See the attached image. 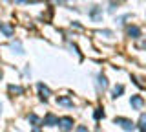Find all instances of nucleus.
<instances>
[{
    "label": "nucleus",
    "mask_w": 146,
    "mask_h": 132,
    "mask_svg": "<svg viewBox=\"0 0 146 132\" xmlns=\"http://www.w3.org/2000/svg\"><path fill=\"white\" fill-rule=\"evenodd\" d=\"M115 125H121L124 130H133L135 125L131 123L130 119H124V117H115Z\"/></svg>",
    "instance_id": "nucleus-1"
},
{
    "label": "nucleus",
    "mask_w": 146,
    "mask_h": 132,
    "mask_svg": "<svg viewBox=\"0 0 146 132\" xmlns=\"http://www.w3.org/2000/svg\"><path fill=\"white\" fill-rule=\"evenodd\" d=\"M58 129L71 130L73 129V119H71V117H60V119H58Z\"/></svg>",
    "instance_id": "nucleus-2"
},
{
    "label": "nucleus",
    "mask_w": 146,
    "mask_h": 132,
    "mask_svg": "<svg viewBox=\"0 0 146 132\" xmlns=\"http://www.w3.org/2000/svg\"><path fill=\"white\" fill-rule=\"evenodd\" d=\"M130 105L135 108V110H141V108H143V105H144V99L141 97V95H131Z\"/></svg>",
    "instance_id": "nucleus-3"
},
{
    "label": "nucleus",
    "mask_w": 146,
    "mask_h": 132,
    "mask_svg": "<svg viewBox=\"0 0 146 132\" xmlns=\"http://www.w3.org/2000/svg\"><path fill=\"white\" fill-rule=\"evenodd\" d=\"M44 125H48V127H58V117H55L53 114H48V116L44 117Z\"/></svg>",
    "instance_id": "nucleus-4"
},
{
    "label": "nucleus",
    "mask_w": 146,
    "mask_h": 132,
    "mask_svg": "<svg viewBox=\"0 0 146 132\" xmlns=\"http://www.w3.org/2000/svg\"><path fill=\"white\" fill-rule=\"evenodd\" d=\"M0 31H2L6 37H11L13 35V26L7 24V22H0Z\"/></svg>",
    "instance_id": "nucleus-5"
},
{
    "label": "nucleus",
    "mask_w": 146,
    "mask_h": 132,
    "mask_svg": "<svg viewBox=\"0 0 146 132\" xmlns=\"http://www.w3.org/2000/svg\"><path fill=\"white\" fill-rule=\"evenodd\" d=\"M38 92L42 94V99H44V101L49 97V94H51V92H49V88H48V86H44V84H38Z\"/></svg>",
    "instance_id": "nucleus-6"
},
{
    "label": "nucleus",
    "mask_w": 146,
    "mask_h": 132,
    "mask_svg": "<svg viewBox=\"0 0 146 132\" xmlns=\"http://www.w3.org/2000/svg\"><path fill=\"white\" fill-rule=\"evenodd\" d=\"M57 103L62 105V107H73V101H71V99H68V97H58Z\"/></svg>",
    "instance_id": "nucleus-7"
},
{
    "label": "nucleus",
    "mask_w": 146,
    "mask_h": 132,
    "mask_svg": "<svg viewBox=\"0 0 146 132\" xmlns=\"http://www.w3.org/2000/svg\"><path fill=\"white\" fill-rule=\"evenodd\" d=\"M128 35H131V37H139L141 29L137 28V26H130V28H128Z\"/></svg>",
    "instance_id": "nucleus-8"
},
{
    "label": "nucleus",
    "mask_w": 146,
    "mask_h": 132,
    "mask_svg": "<svg viewBox=\"0 0 146 132\" xmlns=\"http://www.w3.org/2000/svg\"><path fill=\"white\" fill-rule=\"evenodd\" d=\"M99 88H108V81H106V77L104 75H99Z\"/></svg>",
    "instance_id": "nucleus-9"
},
{
    "label": "nucleus",
    "mask_w": 146,
    "mask_h": 132,
    "mask_svg": "<svg viewBox=\"0 0 146 132\" xmlns=\"http://www.w3.org/2000/svg\"><path fill=\"white\" fill-rule=\"evenodd\" d=\"M122 92H124V86H122V84L115 86V88H113V97H119V95H121Z\"/></svg>",
    "instance_id": "nucleus-10"
},
{
    "label": "nucleus",
    "mask_w": 146,
    "mask_h": 132,
    "mask_svg": "<svg viewBox=\"0 0 146 132\" xmlns=\"http://www.w3.org/2000/svg\"><path fill=\"white\" fill-rule=\"evenodd\" d=\"M99 17H100V9H99V7H93V9H91V19L99 20Z\"/></svg>",
    "instance_id": "nucleus-11"
},
{
    "label": "nucleus",
    "mask_w": 146,
    "mask_h": 132,
    "mask_svg": "<svg viewBox=\"0 0 146 132\" xmlns=\"http://www.w3.org/2000/svg\"><path fill=\"white\" fill-rule=\"evenodd\" d=\"M11 48H13V50H17V53H24V48H22V44H20V42H13V44H11Z\"/></svg>",
    "instance_id": "nucleus-12"
},
{
    "label": "nucleus",
    "mask_w": 146,
    "mask_h": 132,
    "mask_svg": "<svg viewBox=\"0 0 146 132\" xmlns=\"http://www.w3.org/2000/svg\"><path fill=\"white\" fill-rule=\"evenodd\" d=\"M139 129L141 130H146V114L141 116V121H139Z\"/></svg>",
    "instance_id": "nucleus-13"
},
{
    "label": "nucleus",
    "mask_w": 146,
    "mask_h": 132,
    "mask_svg": "<svg viewBox=\"0 0 146 132\" xmlns=\"http://www.w3.org/2000/svg\"><path fill=\"white\" fill-rule=\"evenodd\" d=\"M9 90H11V92L13 94H22V92H24V88H22V86H9Z\"/></svg>",
    "instance_id": "nucleus-14"
},
{
    "label": "nucleus",
    "mask_w": 146,
    "mask_h": 132,
    "mask_svg": "<svg viewBox=\"0 0 146 132\" xmlns=\"http://www.w3.org/2000/svg\"><path fill=\"white\" fill-rule=\"evenodd\" d=\"M29 121H31V123H35V127H38V117H36L35 114H31V116H29Z\"/></svg>",
    "instance_id": "nucleus-15"
},
{
    "label": "nucleus",
    "mask_w": 146,
    "mask_h": 132,
    "mask_svg": "<svg viewBox=\"0 0 146 132\" xmlns=\"http://www.w3.org/2000/svg\"><path fill=\"white\" fill-rule=\"evenodd\" d=\"M100 116H104V114H102V112H100V108H99V110H97V112H95V119H99V117H100Z\"/></svg>",
    "instance_id": "nucleus-16"
},
{
    "label": "nucleus",
    "mask_w": 146,
    "mask_h": 132,
    "mask_svg": "<svg viewBox=\"0 0 146 132\" xmlns=\"http://www.w3.org/2000/svg\"><path fill=\"white\" fill-rule=\"evenodd\" d=\"M15 2H26V0H15Z\"/></svg>",
    "instance_id": "nucleus-17"
},
{
    "label": "nucleus",
    "mask_w": 146,
    "mask_h": 132,
    "mask_svg": "<svg viewBox=\"0 0 146 132\" xmlns=\"http://www.w3.org/2000/svg\"><path fill=\"white\" fill-rule=\"evenodd\" d=\"M53 2H57V4H58V2H62V0H53Z\"/></svg>",
    "instance_id": "nucleus-18"
},
{
    "label": "nucleus",
    "mask_w": 146,
    "mask_h": 132,
    "mask_svg": "<svg viewBox=\"0 0 146 132\" xmlns=\"http://www.w3.org/2000/svg\"><path fill=\"white\" fill-rule=\"evenodd\" d=\"M0 79H2V72H0Z\"/></svg>",
    "instance_id": "nucleus-19"
}]
</instances>
